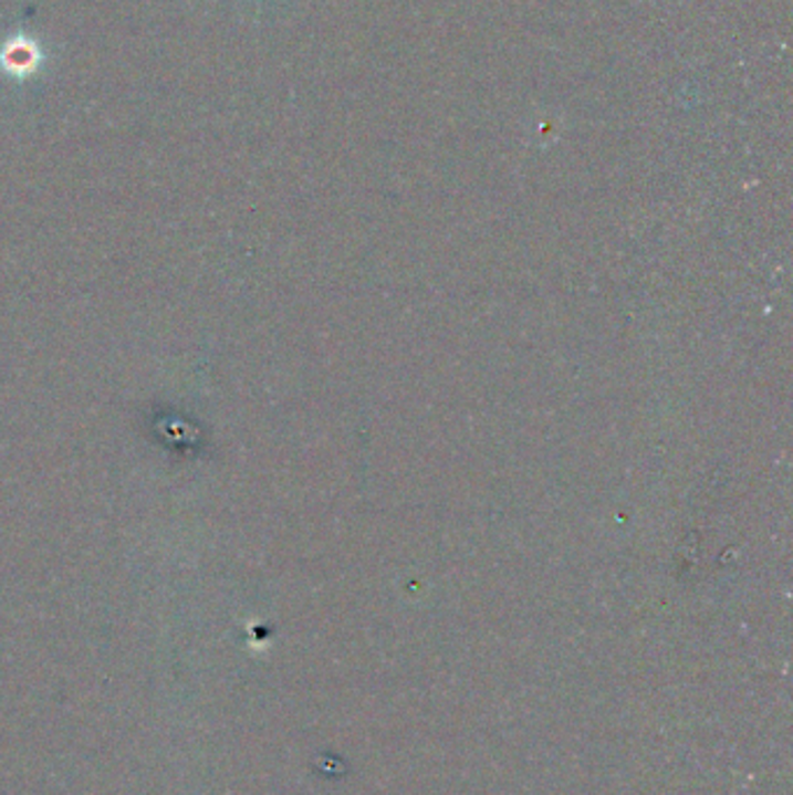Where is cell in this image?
<instances>
[{
	"label": "cell",
	"mask_w": 793,
	"mask_h": 795,
	"mask_svg": "<svg viewBox=\"0 0 793 795\" xmlns=\"http://www.w3.org/2000/svg\"><path fill=\"white\" fill-rule=\"evenodd\" d=\"M40 63H42V52L38 48V42H33L27 35L10 38L8 42H3V48H0V67H3L6 75L19 80L31 77L38 73Z\"/></svg>",
	"instance_id": "6da1fadb"
}]
</instances>
